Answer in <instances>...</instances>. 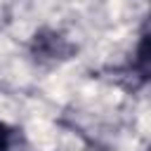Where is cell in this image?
Listing matches in <instances>:
<instances>
[{
    "instance_id": "obj_1",
    "label": "cell",
    "mask_w": 151,
    "mask_h": 151,
    "mask_svg": "<svg viewBox=\"0 0 151 151\" xmlns=\"http://www.w3.org/2000/svg\"><path fill=\"white\" fill-rule=\"evenodd\" d=\"M28 54L38 64H59V61H68L76 54V45L57 28H40L31 35Z\"/></svg>"
},
{
    "instance_id": "obj_2",
    "label": "cell",
    "mask_w": 151,
    "mask_h": 151,
    "mask_svg": "<svg viewBox=\"0 0 151 151\" xmlns=\"http://www.w3.org/2000/svg\"><path fill=\"white\" fill-rule=\"evenodd\" d=\"M127 73H130V78H137L139 85H144L149 80V26L146 24H144V28L139 33L134 57L127 61Z\"/></svg>"
},
{
    "instance_id": "obj_3",
    "label": "cell",
    "mask_w": 151,
    "mask_h": 151,
    "mask_svg": "<svg viewBox=\"0 0 151 151\" xmlns=\"http://www.w3.org/2000/svg\"><path fill=\"white\" fill-rule=\"evenodd\" d=\"M19 137H21V130L0 120V151H14L17 144H19Z\"/></svg>"
}]
</instances>
